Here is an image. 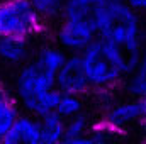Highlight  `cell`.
I'll return each mask as SVG.
<instances>
[{
    "label": "cell",
    "mask_w": 146,
    "mask_h": 144,
    "mask_svg": "<svg viewBox=\"0 0 146 144\" xmlns=\"http://www.w3.org/2000/svg\"><path fill=\"white\" fill-rule=\"evenodd\" d=\"M56 75L36 56L21 66L14 81V93L19 107L24 108L27 115L39 119L54 112L61 97L56 87Z\"/></svg>",
    "instance_id": "7a4b0ae2"
},
{
    "label": "cell",
    "mask_w": 146,
    "mask_h": 144,
    "mask_svg": "<svg viewBox=\"0 0 146 144\" xmlns=\"http://www.w3.org/2000/svg\"><path fill=\"white\" fill-rule=\"evenodd\" d=\"M54 114L60 115L63 120H68L75 115L83 114V97L61 93V97L56 104V108H54Z\"/></svg>",
    "instance_id": "2e32d148"
},
{
    "label": "cell",
    "mask_w": 146,
    "mask_h": 144,
    "mask_svg": "<svg viewBox=\"0 0 146 144\" xmlns=\"http://www.w3.org/2000/svg\"><path fill=\"white\" fill-rule=\"evenodd\" d=\"M109 3L110 0H66L60 20L78 24L100 36L102 26L107 17Z\"/></svg>",
    "instance_id": "5b68a950"
},
{
    "label": "cell",
    "mask_w": 146,
    "mask_h": 144,
    "mask_svg": "<svg viewBox=\"0 0 146 144\" xmlns=\"http://www.w3.org/2000/svg\"><path fill=\"white\" fill-rule=\"evenodd\" d=\"M119 56L126 75L146 53V41L141 15L124 0H110L100 36Z\"/></svg>",
    "instance_id": "6da1fadb"
},
{
    "label": "cell",
    "mask_w": 146,
    "mask_h": 144,
    "mask_svg": "<svg viewBox=\"0 0 146 144\" xmlns=\"http://www.w3.org/2000/svg\"><path fill=\"white\" fill-rule=\"evenodd\" d=\"M44 22L29 0H0V37L33 39L41 34Z\"/></svg>",
    "instance_id": "277c9868"
},
{
    "label": "cell",
    "mask_w": 146,
    "mask_h": 144,
    "mask_svg": "<svg viewBox=\"0 0 146 144\" xmlns=\"http://www.w3.org/2000/svg\"><path fill=\"white\" fill-rule=\"evenodd\" d=\"M92 122L90 119L87 117V114H80V115H75L72 119L65 120V127H66V137H80V136H85L90 132L92 129Z\"/></svg>",
    "instance_id": "e0dca14e"
},
{
    "label": "cell",
    "mask_w": 146,
    "mask_h": 144,
    "mask_svg": "<svg viewBox=\"0 0 146 144\" xmlns=\"http://www.w3.org/2000/svg\"><path fill=\"white\" fill-rule=\"evenodd\" d=\"M143 114H145V100L129 97L126 100H119L109 105L99 122L104 124L114 134H121L131 129L133 126H139Z\"/></svg>",
    "instance_id": "8992f818"
},
{
    "label": "cell",
    "mask_w": 146,
    "mask_h": 144,
    "mask_svg": "<svg viewBox=\"0 0 146 144\" xmlns=\"http://www.w3.org/2000/svg\"><path fill=\"white\" fill-rule=\"evenodd\" d=\"M124 2L139 15H146V0H124Z\"/></svg>",
    "instance_id": "ac0fdd59"
},
{
    "label": "cell",
    "mask_w": 146,
    "mask_h": 144,
    "mask_svg": "<svg viewBox=\"0 0 146 144\" xmlns=\"http://www.w3.org/2000/svg\"><path fill=\"white\" fill-rule=\"evenodd\" d=\"M124 92L131 98L146 100V53L124 76Z\"/></svg>",
    "instance_id": "8fae6325"
},
{
    "label": "cell",
    "mask_w": 146,
    "mask_h": 144,
    "mask_svg": "<svg viewBox=\"0 0 146 144\" xmlns=\"http://www.w3.org/2000/svg\"><path fill=\"white\" fill-rule=\"evenodd\" d=\"M110 144H114V143H110Z\"/></svg>",
    "instance_id": "7402d4cb"
},
{
    "label": "cell",
    "mask_w": 146,
    "mask_h": 144,
    "mask_svg": "<svg viewBox=\"0 0 146 144\" xmlns=\"http://www.w3.org/2000/svg\"><path fill=\"white\" fill-rule=\"evenodd\" d=\"M115 136L117 134L109 131L104 124L95 122L88 134L80 136V137H66L61 144H110Z\"/></svg>",
    "instance_id": "5bb4252c"
},
{
    "label": "cell",
    "mask_w": 146,
    "mask_h": 144,
    "mask_svg": "<svg viewBox=\"0 0 146 144\" xmlns=\"http://www.w3.org/2000/svg\"><path fill=\"white\" fill-rule=\"evenodd\" d=\"M0 144H44L39 134L37 119L33 115H21L14 129L7 134V137Z\"/></svg>",
    "instance_id": "9c48e42d"
},
{
    "label": "cell",
    "mask_w": 146,
    "mask_h": 144,
    "mask_svg": "<svg viewBox=\"0 0 146 144\" xmlns=\"http://www.w3.org/2000/svg\"><path fill=\"white\" fill-rule=\"evenodd\" d=\"M39 124V134L44 144H61L66 139V127L65 120L56 115L54 112L46 114L37 119Z\"/></svg>",
    "instance_id": "7c38bea8"
},
{
    "label": "cell",
    "mask_w": 146,
    "mask_h": 144,
    "mask_svg": "<svg viewBox=\"0 0 146 144\" xmlns=\"http://www.w3.org/2000/svg\"><path fill=\"white\" fill-rule=\"evenodd\" d=\"M31 59V46L27 39L0 37V61L9 66H22Z\"/></svg>",
    "instance_id": "30bf717a"
},
{
    "label": "cell",
    "mask_w": 146,
    "mask_h": 144,
    "mask_svg": "<svg viewBox=\"0 0 146 144\" xmlns=\"http://www.w3.org/2000/svg\"><path fill=\"white\" fill-rule=\"evenodd\" d=\"M29 2L44 24L54 22V20L60 22L65 3H66V0H29Z\"/></svg>",
    "instance_id": "9a60e30c"
},
{
    "label": "cell",
    "mask_w": 146,
    "mask_h": 144,
    "mask_svg": "<svg viewBox=\"0 0 146 144\" xmlns=\"http://www.w3.org/2000/svg\"><path fill=\"white\" fill-rule=\"evenodd\" d=\"M143 144H146V141H145V143H143Z\"/></svg>",
    "instance_id": "44dd1931"
},
{
    "label": "cell",
    "mask_w": 146,
    "mask_h": 144,
    "mask_svg": "<svg viewBox=\"0 0 146 144\" xmlns=\"http://www.w3.org/2000/svg\"><path fill=\"white\" fill-rule=\"evenodd\" d=\"M139 127L146 132V100H145V114H143V119H141V122H139Z\"/></svg>",
    "instance_id": "d6986e66"
},
{
    "label": "cell",
    "mask_w": 146,
    "mask_h": 144,
    "mask_svg": "<svg viewBox=\"0 0 146 144\" xmlns=\"http://www.w3.org/2000/svg\"><path fill=\"white\" fill-rule=\"evenodd\" d=\"M21 108L15 98H12L7 92L0 98V143L7 137V134L14 129L17 120L21 119Z\"/></svg>",
    "instance_id": "4fadbf2b"
},
{
    "label": "cell",
    "mask_w": 146,
    "mask_h": 144,
    "mask_svg": "<svg viewBox=\"0 0 146 144\" xmlns=\"http://www.w3.org/2000/svg\"><path fill=\"white\" fill-rule=\"evenodd\" d=\"M3 93H5V92H3V90H0V98L3 97Z\"/></svg>",
    "instance_id": "ffe728a7"
},
{
    "label": "cell",
    "mask_w": 146,
    "mask_h": 144,
    "mask_svg": "<svg viewBox=\"0 0 146 144\" xmlns=\"http://www.w3.org/2000/svg\"><path fill=\"white\" fill-rule=\"evenodd\" d=\"M56 87L61 93H68V95L83 97L87 92H90V83L83 70L80 54L68 56V59L56 75Z\"/></svg>",
    "instance_id": "ba28073f"
},
{
    "label": "cell",
    "mask_w": 146,
    "mask_h": 144,
    "mask_svg": "<svg viewBox=\"0 0 146 144\" xmlns=\"http://www.w3.org/2000/svg\"><path fill=\"white\" fill-rule=\"evenodd\" d=\"M56 44L66 54H82L92 42H95L99 36L78 24L68 20H60L54 31Z\"/></svg>",
    "instance_id": "52a82bcc"
},
{
    "label": "cell",
    "mask_w": 146,
    "mask_h": 144,
    "mask_svg": "<svg viewBox=\"0 0 146 144\" xmlns=\"http://www.w3.org/2000/svg\"><path fill=\"white\" fill-rule=\"evenodd\" d=\"M83 70L87 73L90 90L107 93L124 81L126 70L115 51L102 39L92 42L80 54Z\"/></svg>",
    "instance_id": "3957f363"
}]
</instances>
